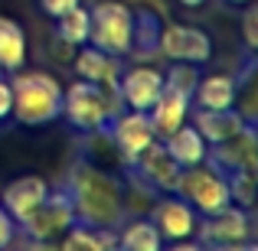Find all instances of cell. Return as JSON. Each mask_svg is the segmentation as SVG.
Listing matches in <instances>:
<instances>
[{"label": "cell", "mask_w": 258, "mask_h": 251, "mask_svg": "<svg viewBox=\"0 0 258 251\" xmlns=\"http://www.w3.org/2000/svg\"><path fill=\"white\" fill-rule=\"evenodd\" d=\"M76 206V222L95 228H118L124 222V193L114 176L92 163H76L62 183Z\"/></svg>", "instance_id": "6da1fadb"}, {"label": "cell", "mask_w": 258, "mask_h": 251, "mask_svg": "<svg viewBox=\"0 0 258 251\" xmlns=\"http://www.w3.org/2000/svg\"><path fill=\"white\" fill-rule=\"evenodd\" d=\"M229 4H248V0H229Z\"/></svg>", "instance_id": "f546056e"}, {"label": "cell", "mask_w": 258, "mask_h": 251, "mask_svg": "<svg viewBox=\"0 0 258 251\" xmlns=\"http://www.w3.org/2000/svg\"><path fill=\"white\" fill-rule=\"evenodd\" d=\"M114 232H118V248H124V251H160L164 248V238H160L157 225L151 219H127L124 215V222Z\"/></svg>", "instance_id": "ffe728a7"}, {"label": "cell", "mask_w": 258, "mask_h": 251, "mask_svg": "<svg viewBox=\"0 0 258 251\" xmlns=\"http://www.w3.org/2000/svg\"><path fill=\"white\" fill-rule=\"evenodd\" d=\"M157 52H164L170 62L206 65L213 59V39H209V33L196 30V26L170 23L157 33Z\"/></svg>", "instance_id": "9c48e42d"}, {"label": "cell", "mask_w": 258, "mask_h": 251, "mask_svg": "<svg viewBox=\"0 0 258 251\" xmlns=\"http://www.w3.org/2000/svg\"><path fill=\"white\" fill-rule=\"evenodd\" d=\"M196 78H200V65H193V62H173L164 72V85L176 88V92H186V95H193Z\"/></svg>", "instance_id": "cb8c5ba5"}, {"label": "cell", "mask_w": 258, "mask_h": 251, "mask_svg": "<svg viewBox=\"0 0 258 251\" xmlns=\"http://www.w3.org/2000/svg\"><path fill=\"white\" fill-rule=\"evenodd\" d=\"M164 147L170 150V157H173L180 166H196V163H203V160H206V150H209V144L203 140V134L196 131L189 121H183V124L176 127L173 134H167V137H164Z\"/></svg>", "instance_id": "d6986e66"}, {"label": "cell", "mask_w": 258, "mask_h": 251, "mask_svg": "<svg viewBox=\"0 0 258 251\" xmlns=\"http://www.w3.org/2000/svg\"><path fill=\"white\" fill-rule=\"evenodd\" d=\"M0 78H4V69H0Z\"/></svg>", "instance_id": "4dcf8cb0"}, {"label": "cell", "mask_w": 258, "mask_h": 251, "mask_svg": "<svg viewBox=\"0 0 258 251\" xmlns=\"http://www.w3.org/2000/svg\"><path fill=\"white\" fill-rule=\"evenodd\" d=\"M101 131L111 137V144L118 147V153L127 163H134V157L154 140V127H151L147 111H131V108H127V111H118Z\"/></svg>", "instance_id": "7c38bea8"}, {"label": "cell", "mask_w": 258, "mask_h": 251, "mask_svg": "<svg viewBox=\"0 0 258 251\" xmlns=\"http://www.w3.org/2000/svg\"><path fill=\"white\" fill-rule=\"evenodd\" d=\"M82 0H39V10L46 13V17H62V13H69L72 7H79Z\"/></svg>", "instance_id": "484cf974"}, {"label": "cell", "mask_w": 258, "mask_h": 251, "mask_svg": "<svg viewBox=\"0 0 258 251\" xmlns=\"http://www.w3.org/2000/svg\"><path fill=\"white\" fill-rule=\"evenodd\" d=\"M72 225H76V206H72V196H69L66 186L49 189L46 199L20 222V228H23L36 245H49V241L62 238Z\"/></svg>", "instance_id": "8992f818"}, {"label": "cell", "mask_w": 258, "mask_h": 251, "mask_svg": "<svg viewBox=\"0 0 258 251\" xmlns=\"http://www.w3.org/2000/svg\"><path fill=\"white\" fill-rule=\"evenodd\" d=\"M226 180H229V196H232L235 206L252 209L255 206V170H235Z\"/></svg>", "instance_id": "603a6c76"}, {"label": "cell", "mask_w": 258, "mask_h": 251, "mask_svg": "<svg viewBox=\"0 0 258 251\" xmlns=\"http://www.w3.org/2000/svg\"><path fill=\"white\" fill-rule=\"evenodd\" d=\"M189 108H193V101H189L186 92H176V88H167V85H164L160 98L154 101V108L147 111L151 127H154V137L164 140L167 134H173L176 127H180L183 121L189 118Z\"/></svg>", "instance_id": "2e32d148"}, {"label": "cell", "mask_w": 258, "mask_h": 251, "mask_svg": "<svg viewBox=\"0 0 258 251\" xmlns=\"http://www.w3.org/2000/svg\"><path fill=\"white\" fill-rule=\"evenodd\" d=\"M13 114L23 127H43L62 114V85L49 72H26L17 69L10 78Z\"/></svg>", "instance_id": "7a4b0ae2"}, {"label": "cell", "mask_w": 258, "mask_h": 251, "mask_svg": "<svg viewBox=\"0 0 258 251\" xmlns=\"http://www.w3.org/2000/svg\"><path fill=\"white\" fill-rule=\"evenodd\" d=\"M206 163L219 170L222 176L235 173V170H258V137L255 124H245L235 137L222 140V144H209Z\"/></svg>", "instance_id": "30bf717a"}, {"label": "cell", "mask_w": 258, "mask_h": 251, "mask_svg": "<svg viewBox=\"0 0 258 251\" xmlns=\"http://www.w3.org/2000/svg\"><path fill=\"white\" fill-rule=\"evenodd\" d=\"M193 108H206V111H226V108L239 105V78L235 75H206V78H196V88L189 95Z\"/></svg>", "instance_id": "e0dca14e"}, {"label": "cell", "mask_w": 258, "mask_h": 251, "mask_svg": "<svg viewBox=\"0 0 258 251\" xmlns=\"http://www.w3.org/2000/svg\"><path fill=\"white\" fill-rule=\"evenodd\" d=\"M76 72H79V78L95 82V85H118L121 59L118 56H108V52H101V49H95L92 43H85V46H79Z\"/></svg>", "instance_id": "ac0fdd59"}, {"label": "cell", "mask_w": 258, "mask_h": 251, "mask_svg": "<svg viewBox=\"0 0 258 251\" xmlns=\"http://www.w3.org/2000/svg\"><path fill=\"white\" fill-rule=\"evenodd\" d=\"M88 26H92V20H88V10H85L82 4L72 7L69 13H62V17H56L59 43L72 46V49H79V46L88 43Z\"/></svg>", "instance_id": "7402d4cb"}, {"label": "cell", "mask_w": 258, "mask_h": 251, "mask_svg": "<svg viewBox=\"0 0 258 251\" xmlns=\"http://www.w3.org/2000/svg\"><path fill=\"white\" fill-rule=\"evenodd\" d=\"M46 193H49V183H46L43 176H17V180H10L7 189L0 193V206H4L7 215L20 225V222L46 199Z\"/></svg>", "instance_id": "5bb4252c"}, {"label": "cell", "mask_w": 258, "mask_h": 251, "mask_svg": "<svg viewBox=\"0 0 258 251\" xmlns=\"http://www.w3.org/2000/svg\"><path fill=\"white\" fill-rule=\"evenodd\" d=\"M183 7H200V4H206V0H180Z\"/></svg>", "instance_id": "f1b7e54d"}, {"label": "cell", "mask_w": 258, "mask_h": 251, "mask_svg": "<svg viewBox=\"0 0 258 251\" xmlns=\"http://www.w3.org/2000/svg\"><path fill=\"white\" fill-rule=\"evenodd\" d=\"M121 95L114 85H95V82H72L69 88H62V114L76 131L95 134L121 111Z\"/></svg>", "instance_id": "3957f363"}, {"label": "cell", "mask_w": 258, "mask_h": 251, "mask_svg": "<svg viewBox=\"0 0 258 251\" xmlns=\"http://www.w3.org/2000/svg\"><path fill=\"white\" fill-rule=\"evenodd\" d=\"M189 124L196 127V131L203 134V140L206 144H222V140L235 137V134L242 131V127L248 124L245 118H242L239 108H226V111H206V108H189Z\"/></svg>", "instance_id": "9a60e30c"}, {"label": "cell", "mask_w": 258, "mask_h": 251, "mask_svg": "<svg viewBox=\"0 0 258 251\" xmlns=\"http://www.w3.org/2000/svg\"><path fill=\"white\" fill-rule=\"evenodd\" d=\"M118 95L121 105L131 111H151L154 101L164 92V72L154 65H138V69H121L118 75Z\"/></svg>", "instance_id": "4fadbf2b"}, {"label": "cell", "mask_w": 258, "mask_h": 251, "mask_svg": "<svg viewBox=\"0 0 258 251\" xmlns=\"http://www.w3.org/2000/svg\"><path fill=\"white\" fill-rule=\"evenodd\" d=\"M176 196H183L200 215H213V212H219V209H226L229 202H232V196H229V180L219 170L209 166L206 160L196 163V166H183Z\"/></svg>", "instance_id": "52a82bcc"}, {"label": "cell", "mask_w": 258, "mask_h": 251, "mask_svg": "<svg viewBox=\"0 0 258 251\" xmlns=\"http://www.w3.org/2000/svg\"><path fill=\"white\" fill-rule=\"evenodd\" d=\"M255 235V219L252 209H242L235 202H229L226 209L213 215H200L193 238L200 241V248H222V251H255L252 245Z\"/></svg>", "instance_id": "5b68a950"}, {"label": "cell", "mask_w": 258, "mask_h": 251, "mask_svg": "<svg viewBox=\"0 0 258 251\" xmlns=\"http://www.w3.org/2000/svg\"><path fill=\"white\" fill-rule=\"evenodd\" d=\"M13 114V92H10V82L0 78V121H7Z\"/></svg>", "instance_id": "83f0119b"}, {"label": "cell", "mask_w": 258, "mask_h": 251, "mask_svg": "<svg viewBox=\"0 0 258 251\" xmlns=\"http://www.w3.org/2000/svg\"><path fill=\"white\" fill-rule=\"evenodd\" d=\"M242 36H245V49L255 52L258 49V10L255 7H248L242 13Z\"/></svg>", "instance_id": "d4e9b609"}, {"label": "cell", "mask_w": 258, "mask_h": 251, "mask_svg": "<svg viewBox=\"0 0 258 251\" xmlns=\"http://www.w3.org/2000/svg\"><path fill=\"white\" fill-rule=\"evenodd\" d=\"M88 43L108 56H134V36H138V13L121 0H101L88 10Z\"/></svg>", "instance_id": "277c9868"}, {"label": "cell", "mask_w": 258, "mask_h": 251, "mask_svg": "<svg viewBox=\"0 0 258 251\" xmlns=\"http://www.w3.org/2000/svg\"><path fill=\"white\" fill-rule=\"evenodd\" d=\"M13 232H17V222H13L10 215H7V209L0 206V251L13 241Z\"/></svg>", "instance_id": "4316f807"}, {"label": "cell", "mask_w": 258, "mask_h": 251, "mask_svg": "<svg viewBox=\"0 0 258 251\" xmlns=\"http://www.w3.org/2000/svg\"><path fill=\"white\" fill-rule=\"evenodd\" d=\"M151 222L157 225L160 238L173 245V241L193 238L196 225H200V212H196V209L189 206L183 196L167 193V196H160V199L154 202V209H151Z\"/></svg>", "instance_id": "8fae6325"}, {"label": "cell", "mask_w": 258, "mask_h": 251, "mask_svg": "<svg viewBox=\"0 0 258 251\" xmlns=\"http://www.w3.org/2000/svg\"><path fill=\"white\" fill-rule=\"evenodd\" d=\"M26 65V33L17 20L0 17V69L17 72Z\"/></svg>", "instance_id": "44dd1931"}, {"label": "cell", "mask_w": 258, "mask_h": 251, "mask_svg": "<svg viewBox=\"0 0 258 251\" xmlns=\"http://www.w3.org/2000/svg\"><path fill=\"white\" fill-rule=\"evenodd\" d=\"M127 166H134V176L144 180V186L151 189V193L167 196V193H176V189H180L183 166L170 157V150L164 147V140H157V137H154L151 144L134 157V163H127Z\"/></svg>", "instance_id": "ba28073f"}]
</instances>
